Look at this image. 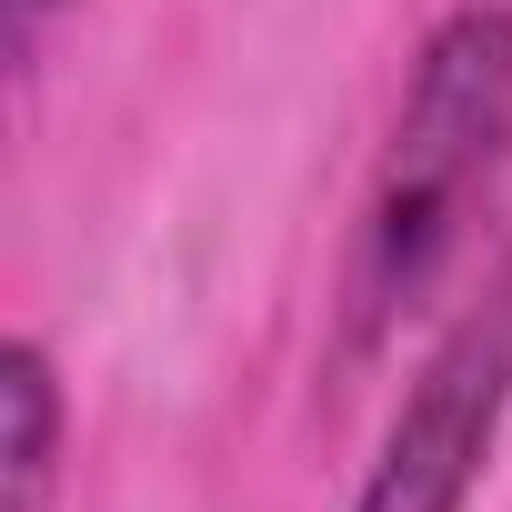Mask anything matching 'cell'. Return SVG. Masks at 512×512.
<instances>
[{
  "label": "cell",
  "instance_id": "obj_1",
  "mask_svg": "<svg viewBox=\"0 0 512 512\" xmlns=\"http://www.w3.org/2000/svg\"><path fill=\"white\" fill-rule=\"evenodd\" d=\"M512 161V11L502 0H462V11L422 41L412 91L392 111L362 241H352V352H372L462 251L482 221L492 181Z\"/></svg>",
  "mask_w": 512,
  "mask_h": 512
},
{
  "label": "cell",
  "instance_id": "obj_3",
  "mask_svg": "<svg viewBox=\"0 0 512 512\" xmlns=\"http://www.w3.org/2000/svg\"><path fill=\"white\" fill-rule=\"evenodd\" d=\"M11 512H51V472H61V392H51V352L11 342Z\"/></svg>",
  "mask_w": 512,
  "mask_h": 512
},
{
  "label": "cell",
  "instance_id": "obj_2",
  "mask_svg": "<svg viewBox=\"0 0 512 512\" xmlns=\"http://www.w3.org/2000/svg\"><path fill=\"white\" fill-rule=\"evenodd\" d=\"M502 402H512V282H492L442 332V352L402 392V422L382 432V462L352 492V512H462L482 482V452L502 432Z\"/></svg>",
  "mask_w": 512,
  "mask_h": 512
},
{
  "label": "cell",
  "instance_id": "obj_4",
  "mask_svg": "<svg viewBox=\"0 0 512 512\" xmlns=\"http://www.w3.org/2000/svg\"><path fill=\"white\" fill-rule=\"evenodd\" d=\"M51 11H71V0H11V41H21V51H31V41H41V31H51Z\"/></svg>",
  "mask_w": 512,
  "mask_h": 512
}]
</instances>
